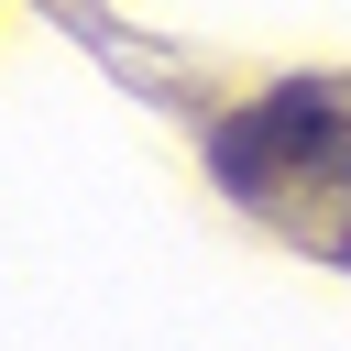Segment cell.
Returning a JSON list of instances; mask_svg holds the SVG:
<instances>
[{"mask_svg": "<svg viewBox=\"0 0 351 351\" xmlns=\"http://www.w3.org/2000/svg\"><path fill=\"white\" fill-rule=\"evenodd\" d=\"M208 176L285 241L351 263V77H285L208 121Z\"/></svg>", "mask_w": 351, "mask_h": 351, "instance_id": "1", "label": "cell"}]
</instances>
